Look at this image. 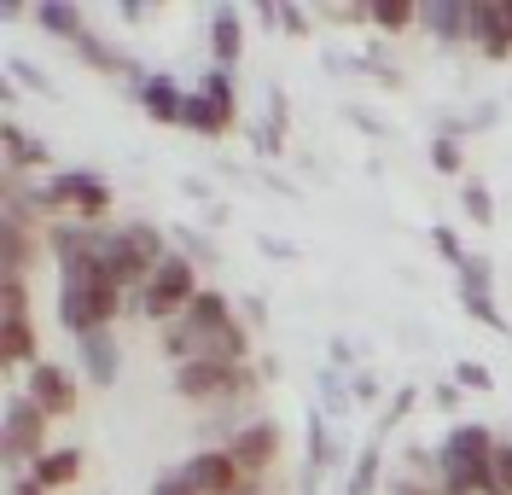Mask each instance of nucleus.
<instances>
[{"label": "nucleus", "mask_w": 512, "mask_h": 495, "mask_svg": "<svg viewBox=\"0 0 512 495\" xmlns=\"http://www.w3.org/2000/svg\"><path fill=\"white\" fill-rule=\"evenodd\" d=\"M163 356L181 367V362H251V327L239 315V303L216 286L192 297V309L181 321L163 327Z\"/></svg>", "instance_id": "obj_1"}, {"label": "nucleus", "mask_w": 512, "mask_h": 495, "mask_svg": "<svg viewBox=\"0 0 512 495\" xmlns=\"http://www.w3.org/2000/svg\"><path fill=\"white\" fill-rule=\"evenodd\" d=\"M495 431L478 420H460L437 443V484L443 495H495Z\"/></svg>", "instance_id": "obj_2"}, {"label": "nucleus", "mask_w": 512, "mask_h": 495, "mask_svg": "<svg viewBox=\"0 0 512 495\" xmlns=\"http://www.w3.org/2000/svg\"><path fill=\"white\" fill-rule=\"evenodd\" d=\"M128 315V292H117L99 263L82 268H59V327L70 338H88V332H111V321Z\"/></svg>", "instance_id": "obj_3"}, {"label": "nucleus", "mask_w": 512, "mask_h": 495, "mask_svg": "<svg viewBox=\"0 0 512 495\" xmlns=\"http://www.w3.org/2000/svg\"><path fill=\"white\" fill-rule=\"evenodd\" d=\"M169 257V239H163V228H152V222H123V228H105V245H99V274L117 286V292H128V303L140 297V286L152 280V268Z\"/></svg>", "instance_id": "obj_4"}, {"label": "nucleus", "mask_w": 512, "mask_h": 495, "mask_svg": "<svg viewBox=\"0 0 512 495\" xmlns=\"http://www.w3.org/2000/svg\"><path fill=\"white\" fill-rule=\"evenodd\" d=\"M204 292V280H198V263H192L187 251H169L158 268H152V280L140 286V297L128 303L134 315H146V321H158V327H169V321H181L192 309V297Z\"/></svg>", "instance_id": "obj_5"}, {"label": "nucleus", "mask_w": 512, "mask_h": 495, "mask_svg": "<svg viewBox=\"0 0 512 495\" xmlns=\"http://www.w3.org/2000/svg\"><path fill=\"white\" fill-rule=\"evenodd\" d=\"M262 373L251 362H181L175 367V396L198 402V408H227V402H245L256 396Z\"/></svg>", "instance_id": "obj_6"}, {"label": "nucleus", "mask_w": 512, "mask_h": 495, "mask_svg": "<svg viewBox=\"0 0 512 495\" xmlns=\"http://www.w3.org/2000/svg\"><path fill=\"white\" fill-rule=\"evenodd\" d=\"M47 198H53V222H88V228H105V216H111V181L94 175V169H59V175H47Z\"/></svg>", "instance_id": "obj_7"}, {"label": "nucleus", "mask_w": 512, "mask_h": 495, "mask_svg": "<svg viewBox=\"0 0 512 495\" xmlns=\"http://www.w3.org/2000/svg\"><path fill=\"white\" fill-rule=\"evenodd\" d=\"M47 431H53V420L35 408L30 396H24V391L6 396V414H0V455H6V466H12V478L53 449V443H47Z\"/></svg>", "instance_id": "obj_8"}, {"label": "nucleus", "mask_w": 512, "mask_h": 495, "mask_svg": "<svg viewBox=\"0 0 512 495\" xmlns=\"http://www.w3.org/2000/svg\"><path fill=\"white\" fill-rule=\"evenodd\" d=\"M24 396H30L47 420H70L82 408V373L64 367V362H35L24 373Z\"/></svg>", "instance_id": "obj_9"}, {"label": "nucleus", "mask_w": 512, "mask_h": 495, "mask_svg": "<svg viewBox=\"0 0 512 495\" xmlns=\"http://www.w3.org/2000/svg\"><path fill=\"white\" fill-rule=\"evenodd\" d=\"M222 449L239 461V472L256 484L262 472H274V461H280V426H274V420H245V426L227 431Z\"/></svg>", "instance_id": "obj_10"}, {"label": "nucleus", "mask_w": 512, "mask_h": 495, "mask_svg": "<svg viewBox=\"0 0 512 495\" xmlns=\"http://www.w3.org/2000/svg\"><path fill=\"white\" fill-rule=\"evenodd\" d=\"M181 472H187V484L198 495H239V490H251V478L239 472V461H233L227 449H192L187 461H181Z\"/></svg>", "instance_id": "obj_11"}, {"label": "nucleus", "mask_w": 512, "mask_h": 495, "mask_svg": "<svg viewBox=\"0 0 512 495\" xmlns=\"http://www.w3.org/2000/svg\"><path fill=\"white\" fill-rule=\"evenodd\" d=\"M76 367H82V379H88L94 391H111V385L123 379V344H117V332H88V338H76Z\"/></svg>", "instance_id": "obj_12"}, {"label": "nucleus", "mask_w": 512, "mask_h": 495, "mask_svg": "<svg viewBox=\"0 0 512 495\" xmlns=\"http://www.w3.org/2000/svg\"><path fill=\"white\" fill-rule=\"evenodd\" d=\"M41 251H47V228H30V222L0 216V280H24Z\"/></svg>", "instance_id": "obj_13"}, {"label": "nucleus", "mask_w": 512, "mask_h": 495, "mask_svg": "<svg viewBox=\"0 0 512 495\" xmlns=\"http://www.w3.org/2000/svg\"><path fill=\"white\" fill-rule=\"evenodd\" d=\"M472 24H478V0H419V30L437 35L443 47L472 41Z\"/></svg>", "instance_id": "obj_14"}, {"label": "nucleus", "mask_w": 512, "mask_h": 495, "mask_svg": "<svg viewBox=\"0 0 512 495\" xmlns=\"http://www.w3.org/2000/svg\"><path fill=\"white\" fill-rule=\"evenodd\" d=\"M99 245H105V228H88V222H53L47 228V257L59 268L99 263Z\"/></svg>", "instance_id": "obj_15"}, {"label": "nucleus", "mask_w": 512, "mask_h": 495, "mask_svg": "<svg viewBox=\"0 0 512 495\" xmlns=\"http://www.w3.org/2000/svg\"><path fill=\"white\" fill-rule=\"evenodd\" d=\"M134 99H140V111H146L152 123H175V129H181V111H187V88H181L175 76H163V70L140 76V82H134Z\"/></svg>", "instance_id": "obj_16"}, {"label": "nucleus", "mask_w": 512, "mask_h": 495, "mask_svg": "<svg viewBox=\"0 0 512 495\" xmlns=\"http://www.w3.org/2000/svg\"><path fill=\"white\" fill-rule=\"evenodd\" d=\"M82 461H88V455H82L76 443H53V449H47V455L30 466V478H35L47 495H53V490H70V484L82 478Z\"/></svg>", "instance_id": "obj_17"}, {"label": "nucleus", "mask_w": 512, "mask_h": 495, "mask_svg": "<svg viewBox=\"0 0 512 495\" xmlns=\"http://www.w3.org/2000/svg\"><path fill=\"white\" fill-rule=\"evenodd\" d=\"M0 140H6V175H24V169H47V158H53V146L47 140H35L18 117H6V129H0Z\"/></svg>", "instance_id": "obj_18"}, {"label": "nucleus", "mask_w": 512, "mask_h": 495, "mask_svg": "<svg viewBox=\"0 0 512 495\" xmlns=\"http://www.w3.org/2000/svg\"><path fill=\"white\" fill-rule=\"evenodd\" d=\"M233 123H239V111H227L222 99L198 94V88H192V94H187V111H181V129L204 134V140H222V134L233 129Z\"/></svg>", "instance_id": "obj_19"}, {"label": "nucleus", "mask_w": 512, "mask_h": 495, "mask_svg": "<svg viewBox=\"0 0 512 495\" xmlns=\"http://www.w3.org/2000/svg\"><path fill=\"white\" fill-rule=\"evenodd\" d=\"M0 362L24 367V373H30L35 362H47V356H41V332H35L30 315H24V321H0Z\"/></svg>", "instance_id": "obj_20"}, {"label": "nucleus", "mask_w": 512, "mask_h": 495, "mask_svg": "<svg viewBox=\"0 0 512 495\" xmlns=\"http://www.w3.org/2000/svg\"><path fill=\"white\" fill-rule=\"evenodd\" d=\"M210 59H216V70H233L239 59H245V18L239 12H210Z\"/></svg>", "instance_id": "obj_21"}, {"label": "nucleus", "mask_w": 512, "mask_h": 495, "mask_svg": "<svg viewBox=\"0 0 512 495\" xmlns=\"http://www.w3.org/2000/svg\"><path fill=\"white\" fill-rule=\"evenodd\" d=\"M30 18L47 35H59V41H82V35H88V12H82L76 0H35Z\"/></svg>", "instance_id": "obj_22"}, {"label": "nucleus", "mask_w": 512, "mask_h": 495, "mask_svg": "<svg viewBox=\"0 0 512 495\" xmlns=\"http://www.w3.org/2000/svg\"><path fill=\"white\" fill-rule=\"evenodd\" d=\"M472 41H478L489 59H512V30H507V18H501V0H478Z\"/></svg>", "instance_id": "obj_23"}, {"label": "nucleus", "mask_w": 512, "mask_h": 495, "mask_svg": "<svg viewBox=\"0 0 512 495\" xmlns=\"http://www.w3.org/2000/svg\"><path fill=\"white\" fill-rule=\"evenodd\" d=\"M367 24H379V30H408L419 24V0H367Z\"/></svg>", "instance_id": "obj_24"}, {"label": "nucleus", "mask_w": 512, "mask_h": 495, "mask_svg": "<svg viewBox=\"0 0 512 495\" xmlns=\"http://www.w3.org/2000/svg\"><path fill=\"white\" fill-rule=\"evenodd\" d=\"M379 478H384V449L379 443H367V449L355 455V466H350V490L344 495H373L379 490Z\"/></svg>", "instance_id": "obj_25"}, {"label": "nucleus", "mask_w": 512, "mask_h": 495, "mask_svg": "<svg viewBox=\"0 0 512 495\" xmlns=\"http://www.w3.org/2000/svg\"><path fill=\"white\" fill-rule=\"evenodd\" d=\"M454 274H460V303L466 297H495V268H489V257H466Z\"/></svg>", "instance_id": "obj_26"}, {"label": "nucleus", "mask_w": 512, "mask_h": 495, "mask_svg": "<svg viewBox=\"0 0 512 495\" xmlns=\"http://www.w3.org/2000/svg\"><path fill=\"white\" fill-rule=\"evenodd\" d=\"M309 466H315V472L338 466V437H332V426L320 420V408L309 414Z\"/></svg>", "instance_id": "obj_27"}, {"label": "nucleus", "mask_w": 512, "mask_h": 495, "mask_svg": "<svg viewBox=\"0 0 512 495\" xmlns=\"http://www.w3.org/2000/svg\"><path fill=\"white\" fill-rule=\"evenodd\" d=\"M76 53H82V59H88L94 70H105V76H117V70H128V59H123V53H117L111 41H99L94 30H88L82 41H76Z\"/></svg>", "instance_id": "obj_28"}, {"label": "nucleus", "mask_w": 512, "mask_h": 495, "mask_svg": "<svg viewBox=\"0 0 512 495\" xmlns=\"http://www.w3.org/2000/svg\"><path fill=\"white\" fill-rule=\"evenodd\" d=\"M30 315V286L24 280H0V321H24Z\"/></svg>", "instance_id": "obj_29"}, {"label": "nucleus", "mask_w": 512, "mask_h": 495, "mask_svg": "<svg viewBox=\"0 0 512 495\" xmlns=\"http://www.w3.org/2000/svg\"><path fill=\"white\" fill-rule=\"evenodd\" d=\"M460 198H466V216H472L478 228H489V222H495V198H489V187H483V181H466V187H460Z\"/></svg>", "instance_id": "obj_30"}, {"label": "nucleus", "mask_w": 512, "mask_h": 495, "mask_svg": "<svg viewBox=\"0 0 512 495\" xmlns=\"http://www.w3.org/2000/svg\"><path fill=\"white\" fill-rule=\"evenodd\" d=\"M198 94H210V99H222L227 111H239V88H233V70H216V65H210V76L198 82Z\"/></svg>", "instance_id": "obj_31"}, {"label": "nucleus", "mask_w": 512, "mask_h": 495, "mask_svg": "<svg viewBox=\"0 0 512 495\" xmlns=\"http://www.w3.org/2000/svg\"><path fill=\"white\" fill-rule=\"evenodd\" d=\"M431 245H437V257H443L448 268H460V263H466V257H472V251L460 245V233L448 228V222H437V228H431Z\"/></svg>", "instance_id": "obj_32"}, {"label": "nucleus", "mask_w": 512, "mask_h": 495, "mask_svg": "<svg viewBox=\"0 0 512 495\" xmlns=\"http://www.w3.org/2000/svg\"><path fill=\"white\" fill-rule=\"evenodd\" d=\"M431 169H437V175H460V140H454V134H437V140H431Z\"/></svg>", "instance_id": "obj_33"}, {"label": "nucleus", "mask_w": 512, "mask_h": 495, "mask_svg": "<svg viewBox=\"0 0 512 495\" xmlns=\"http://www.w3.org/2000/svg\"><path fill=\"white\" fill-rule=\"evenodd\" d=\"M6 82H30L35 94H53V82L41 70H30V59H6Z\"/></svg>", "instance_id": "obj_34"}, {"label": "nucleus", "mask_w": 512, "mask_h": 495, "mask_svg": "<svg viewBox=\"0 0 512 495\" xmlns=\"http://www.w3.org/2000/svg\"><path fill=\"white\" fill-rule=\"evenodd\" d=\"M454 385H466V391H495V379H489L483 362H460L454 367Z\"/></svg>", "instance_id": "obj_35"}, {"label": "nucleus", "mask_w": 512, "mask_h": 495, "mask_svg": "<svg viewBox=\"0 0 512 495\" xmlns=\"http://www.w3.org/2000/svg\"><path fill=\"white\" fill-rule=\"evenodd\" d=\"M495 495H512V437L495 443Z\"/></svg>", "instance_id": "obj_36"}, {"label": "nucleus", "mask_w": 512, "mask_h": 495, "mask_svg": "<svg viewBox=\"0 0 512 495\" xmlns=\"http://www.w3.org/2000/svg\"><path fill=\"white\" fill-rule=\"evenodd\" d=\"M152 495H198V490L187 484V472H181V466H169V472L152 478Z\"/></svg>", "instance_id": "obj_37"}, {"label": "nucleus", "mask_w": 512, "mask_h": 495, "mask_svg": "<svg viewBox=\"0 0 512 495\" xmlns=\"http://www.w3.org/2000/svg\"><path fill=\"white\" fill-rule=\"evenodd\" d=\"M414 402H419V391H414V385H402V391L390 396V408H384V420H379V426L390 431L396 420H402V414H408V408H414Z\"/></svg>", "instance_id": "obj_38"}, {"label": "nucleus", "mask_w": 512, "mask_h": 495, "mask_svg": "<svg viewBox=\"0 0 512 495\" xmlns=\"http://www.w3.org/2000/svg\"><path fill=\"white\" fill-rule=\"evenodd\" d=\"M320 402H326L332 414H344V408H350V396H344V385H338V373H320Z\"/></svg>", "instance_id": "obj_39"}, {"label": "nucleus", "mask_w": 512, "mask_h": 495, "mask_svg": "<svg viewBox=\"0 0 512 495\" xmlns=\"http://www.w3.org/2000/svg\"><path fill=\"white\" fill-rule=\"evenodd\" d=\"M181 251H187L192 263H210V257H216V251H210V239H204V233H192V228H181Z\"/></svg>", "instance_id": "obj_40"}, {"label": "nucleus", "mask_w": 512, "mask_h": 495, "mask_svg": "<svg viewBox=\"0 0 512 495\" xmlns=\"http://www.w3.org/2000/svg\"><path fill=\"white\" fill-rule=\"evenodd\" d=\"M350 391H355V402H361V408H373V402H379V379H373V373H355Z\"/></svg>", "instance_id": "obj_41"}, {"label": "nucleus", "mask_w": 512, "mask_h": 495, "mask_svg": "<svg viewBox=\"0 0 512 495\" xmlns=\"http://www.w3.org/2000/svg\"><path fill=\"white\" fill-rule=\"evenodd\" d=\"M390 495H443V484H414V478H402V484H390Z\"/></svg>", "instance_id": "obj_42"}, {"label": "nucleus", "mask_w": 512, "mask_h": 495, "mask_svg": "<svg viewBox=\"0 0 512 495\" xmlns=\"http://www.w3.org/2000/svg\"><path fill=\"white\" fill-rule=\"evenodd\" d=\"M6 495H47V490H41V484H35L30 472H18V478H12V484H6Z\"/></svg>", "instance_id": "obj_43"}, {"label": "nucleus", "mask_w": 512, "mask_h": 495, "mask_svg": "<svg viewBox=\"0 0 512 495\" xmlns=\"http://www.w3.org/2000/svg\"><path fill=\"white\" fill-rule=\"evenodd\" d=\"M501 18H507V30H512V0H501Z\"/></svg>", "instance_id": "obj_44"}, {"label": "nucleus", "mask_w": 512, "mask_h": 495, "mask_svg": "<svg viewBox=\"0 0 512 495\" xmlns=\"http://www.w3.org/2000/svg\"><path fill=\"white\" fill-rule=\"evenodd\" d=\"M239 495H268V490H256V484H251V490H239Z\"/></svg>", "instance_id": "obj_45"}]
</instances>
